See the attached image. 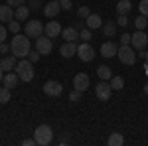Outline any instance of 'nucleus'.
<instances>
[{
	"label": "nucleus",
	"instance_id": "nucleus-1",
	"mask_svg": "<svg viewBox=\"0 0 148 146\" xmlns=\"http://www.w3.org/2000/svg\"><path fill=\"white\" fill-rule=\"evenodd\" d=\"M10 51L14 53L16 57H20V59H24V57H28V53L32 51V44H30V38L26 34H14V38H12V44H10Z\"/></svg>",
	"mask_w": 148,
	"mask_h": 146
},
{
	"label": "nucleus",
	"instance_id": "nucleus-2",
	"mask_svg": "<svg viewBox=\"0 0 148 146\" xmlns=\"http://www.w3.org/2000/svg\"><path fill=\"white\" fill-rule=\"evenodd\" d=\"M14 71L18 73L20 81H24V83H30V81L34 79V63H32L30 59H22V61H18Z\"/></svg>",
	"mask_w": 148,
	"mask_h": 146
},
{
	"label": "nucleus",
	"instance_id": "nucleus-3",
	"mask_svg": "<svg viewBox=\"0 0 148 146\" xmlns=\"http://www.w3.org/2000/svg\"><path fill=\"white\" fill-rule=\"evenodd\" d=\"M34 140H36V144H40V146L51 144V140H53V130H51L47 124H40L34 130Z\"/></svg>",
	"mask_w": 148,
	"mask_h": 146
},
{
	"label": "nucleus",
	"instance_id": "nucleus-4",
	"mask_svg": "<svg viewBox=\"0 0 148 146\" xmlns=\"http://www.w3.org/2000/svg\"><path fill=\"white\" fill-rule=\"evenodd\" d=\"M116 56L119 59L125 63V65H134L136 63V53H134V49H132V45H119V49H116Z\"/></svg>",
	"mask_w": 148,
	"mask_h": 146
},
{
	"label": "nucleus",
	"instance_id": "nucleus-5",
	"mask_svg": "<svg viewBox=\"0 0 148 146\" xmlns=\"http://www.w3.org/2000/svg\"><path fill=\"white\" fill-rule=\"evenodd\" d=\"M95 95H97L99 101H109L111 95H113V87H111V83H107V81L99 79V83H97V87H95Z\"/></svg>",
	"mask_w": 148,
	"mask_h": 146
},
{
	"label": "nucleus",
	"instance_id": "nucleus-6",
	"mask_svg": "<svg viewBox=\"0 0 148 146\" xmlns=\"http://www.w3.org/2000/svg\"><path fill=\"white\" fill-rule=\"evenodd\" d=\"M24 34L28 36V38H40V36L44 34V26L40 20H30V22H26V28H24Z\"/></svg>",
	"mask_w": 148,
	"mask_h": 146
},
{
	"label": "nucleus",
	"instance_id": "nucleus-7",
	"mask_svg": "<svg viewBox=\"0 0 148 146\" xmlns=\"http://www.w3.org/2000/svg\"><path fill=\"white\" fill-rule=\"evenodd\" d=\"M36 49L42 53V56H47V53H51V49H53V42H51V38H47V36H40V38H36Z\"/></svg>",
	"mask_w": 148,
	"mask_h": 146
},
{
	"label": "nucleus",
	"instance_id": "nucleus-8",
	"mask_svg": "<svg viewBox=\"0 0 148 146\" xmlns=\"http://www.w3.org/2000/svg\"><path fill=\"white\" fill-rule=\"evenodd\" d=\"M77 56H79L81 61H93L95 57V49L89 42H83L81 45H77Z\"/></svg>",
	"mask_w": 148,
	"mask_h": 146
},
{
	"label": "nucleus",
	"instance_id": "nucleus-9",
	"mask_svg": "<svg viewBox=\"0 0 148 146\" xmlns=\"http://www.w3.org/2000/svg\"><path fill=\"white\" fill-rule=\"evenodd\" d=\"M130 45H132L134 49H144V47H146L148 45V36L144 34V30H136V32L132 34Z\"/></svg>",
	"mask_w": 148,
	"mask_h": 146
},
{
	"label": "nucleus",
	"instance_id": "nucleus-10",
	"mask_svg": "<svg viewBox=\"0 0 148 146\" xmlns=\"http://www.w3.org/2000/svg\"><path fill=\"white\" fill-rule=\"evenodd\" d=\"M44 93L47 97H59L63 93V85L59 81H47V83H44Z\"/></svg>",
	"mask_w": 148,
	"mask_h": 146
},
{
	"label": "nucleus",
	"instance_id": "nucleus-11",
	"mask_svg": "<svg viewBox=\"0 0 148 146\" xmlns=\"http://www.w3.org/2000/svg\"><path fill=\"white\" fill-rule=\"evenodd\" d=\"M59 12H61V4H59L57 0H51V2L44 4V14H46L47 18H51V20H53Z\"/></svg>",
	"mask_w": 148,
	"mask_h": 146
},
{
	"label": "nucleus",
	"instance_id": "nucleus-12",
	"mask_svg": "<svg viewBox=\"0 0 148 146\" xmlns=\"http://www.w3.org/2000/svg\"><path fill=\"white\" fill-rule=\"evenodd\" d=\"M73 85H75V89H79L81 93L87 91L89 85H91V83H89V75H87V73H77L75 79H73Z\"/></svg>",
	"mask_w": 148,
	"mask_h": 146
},
{
	"label": "nucleus",
	"instance_id": "nucleus-13",
	"mask_svg": "<svg viewBox=\"0 0 148 146\" xmlns=\"http://www.w3.org/2000/svg\"><path fill=\"white\" fill-rule=\"evenodd\" d=\"M61 26H59V22H47L46 26H44V34L47 36V38H57V36H61Z\"/></svg>",
	"mask_w": 148,
	"mask_h": 146
},
{
	"label": "nucleus",
	"instance_id": "nucleus-14",
	"mask_svg": "<svg viewBox=\"0 0 148 146\" xmlns=\"http://www.w3.org/2000/svg\"><path fill=\"white\" fill-rule=\"evenodd\" d=\"M18 81H20V77H18V73H16V71H6V75H4V79H2L4 87H8V89L18 87Z\"/></svg>",
	"mask_w": 148,
	"mask_h": 146
},
{
	"label": "nucleus",
	"instance_id": "nucleus-15",
	"mask_svg": "<svg viewBox=\"0 0 148 146\" xmlns=\"http://www.w3.org/2000/svg\"><path fill=\"white\" fill-rule=\"evenodd\" d=\"M16 63H18V57L14 56H4L0 59V67L4 69V71H12V69H16Z\"/></svg>",
	"mask_w": 148,
	"mask_h": 146
},
{
	"label": "nucleus",
	"instance_id": "nucleus-16",
	"mask_svg": "<svg viewBox=\"0 0 148 146\" xmlns=\"http://www.w3.org/2000/svg\"><path fill=\"white\" fill-rule=\"evenodd\" d=\"M59 53L63 57H73L77 53V44L75 42H65V44L59 47Z\"/></svg>",
	"mask_w": 148,
	"mask_h": 146
},
{
	"label": "nucleus",
	"instance_id": "nucleus-17",
	"mask_svg": "<svg viewBox=\"0 0 148 146\" xmlns=\"http://www.w3.org/2000/svg\"><path fill=\"white\" fill-rule=\"evenodd\" d=\"M30 6H18V8H14V20H18V22H24V20H28V16H30Z\"/></svg>",
	"mask_w": 148,
	"mask_h": 146
},
{
	"label": "nucleus",
	"instance_id": "nucleus-18",
	"mask_svg": "<svg viewBox=\"0 0 148 146\" xmlns=\"http://www.w3.org/2000/svg\"><path fill=\"white\" fill-rule=\"evenodd\" d=\"M61 38L65 42H77L79 40V30L77 28H63L61 30Z\"/></svg>",
	"mask_w": 148,
	"mask_h": 146
},
{
	"label": "nucleus",
	"instance_id": "nucleus-19",
	"mask_svg": "<svg viewBox=\"0 0 148 146\" xmlns=\"http://www.w3.org/2000/svg\"><path fill=\"white\" fill-rule=\"evenodd\" d=\"M101 24H103V20H101L99 14H89V16L85 18V26H87L89 30H97V28H101Z\"/></svg>",
	"mask_w": 148,
	"mask_h": 146
},
{
	"label": "nucleus",
	"instance_id": "nucleus-20",
	"mask_svg": "<svg viewBox=\"0 0 148 146\" xmlns=\"http://www.w3.org/2000/svg\"><path fill=\"white\" fill-rule=\"evenodd\" d=\"M116 49H119V47H116V45H114L113 42H105V44L101 45V56L109 59V57L116 56Z\"/></svg>",
	"mask_w": 148,
	"mask_h": 146
},
{
	"label": "nucleus",
	"instance_id": "nucleus-21",
	"mask_svg": "<svg viewBox=\"0 0 148 146\" xmlns=\"http://www.w3.org/2000/svg\"><path fill=\"white\" fill-rule=\"evenodd\" d=\"M10 20H14V8L8 4L0 6V22H10Z\"/></svg>",
	"mask_w": 148,
	"mask_h": 146
},
{
	"label": "nucleus",
	"instance_id": "nucleus-22",
	"mask_svg": "<svg viewBox=\"0 0 148 146\" xmlns=\"http://www.w3.org/2000/svg\"><path fill=\"white\" fill-rule=\"evenodd\" d=\"M97 75H99V79H103V81H109V79L113 77V71H111L109 65H99V67H97Z\"/></svg>",
	"mask_w": 148,
	"mask_h": 146
},
{
	"label": "nucleus",
	"instance_id": "nucleus-23",
	"mask_svg": "<svg viewBox=\"0 0 148 146\" xmlns=\"http://www.w3.org/2000/svg\"><path fill=\"white\" fill-rule=\"evenodd\" d=\"M130 8H132L130 0H119L116 2V14H128Z\"/></svg>",
	"mask_w": 148,
	"mask_h": 146
},
{
	"label": "nucleus",
	"instance_id": "nucleus-24",
	"mask_svg": "<svg viewBox=\"0 0 148 146\" xmlns=\"http://www.w3.org/2000/svg\"><path fill=\"white\" fill-rule=\"evenodd\" d=\"M109 83H111L113 91H121L123 87H125V79L121 77V75H113V77L109 79Z\"/></svg>",
	"mask_w": 148,
	"mask_h": 146
},
{
	"label": "nucleus",
	"instance_id": "nucleus-25",
	"mask_svg": "<svg viewBox=\"0 0 148 146\" xmlns=\"http://www.w3.org/2000/svg\"><path fill=\"white\" fill-rule=\"evenodd\" d=\"M103 34L107 36V38H113V36L116 34V24L114 22H107L105 26H103Z\"/></svg>",
	"mask_w": 148,
	"mask_h": 146
},
{
	"label": "nucleus",
	"instance_id": "nucleus-26",
	"mask_svg": "<svg viewBox=\"0 0 148 146\" xmlns=\"http://www.w3.org/2000/svg\"><path fill=\"white\" fill-rule=\"evenodd\" d=\"M109 144L111 146H121V144H125V138H123L121 132H113V134L109 136Z\"/></svg>",
	"mask_w": 148,
	"mask_h": 146
},
{
	"label": "nucleus",
	"instance_id": "nucleus-27",
	"mask_svg": "<svg viewBox=\"0 0 148 146\" xmlns=\"http://www.w3.org/2000/svg\"><path fill=\"white\" fill-rule=\"evenodd\" d=\"M10 91L8 87H0V105H6V103L10 101Z\"/></svg>",
	"mask_w": 148,
	"mask_h": 146
},
{
	"label": "nucleus",
	"instance_id": "nucleus-28",
	"mask_svg": "<svg viewBox=\"0 0 148 146\" xmlns=\"http://www.w3.org/2000/svg\"><path fill=\"white\" fill-rule=\"evenodd\" d=\"M134 26H136V30H144V28L148 26V18L140 14V16H138L136 20H134Z\"/></svg>",
	"mask_w": 148,
	"mask_h": 146
},
{
	"label": "nucleus",
	"instance_id": "nucleus-29",
	"mask_svg": "<svg viewBox=\"0 0 148 146\" xmlns=\"http://www.w3.org/2000/svg\"><path fill=\"white\" fill-rule=\"evenodd\" d=\"M79 38L83 40V42H89V40L93 38V36H91V30H89V28H81V30H79Z\"/></svg>",
	"mask_w": 148,
	"mask_h": 146
},
{
	"label": "nucleus",
	"instance_id": "nucleus-30",
	"mask_svg": "<svg viewBox=\"0 0 148 146\" xmlns=\"http://www.w3.org/2000/svg\"><path fill=\"white\" fill-rule=\"evenodd\" d=\"M8 30H10L12 34H18V32H20V22H18V20H10V22H8Z\"/></svg>",
	"mask_w": 148,
	"mask_h": 146
},
{
	"label": "nucleus",
	"instance_id": "nucleus-31",
	"mask_svg": "<svg viewBox=\"0 0 148 146\" xmlns=\"http://www.w3.org/2000/svg\"><path fill=\"white\" fill-rule=\"evenodd\" d=\"M28 6H30V10H40V8H44V0H30Z\"/></svg>",
	"mask_w": 148,
	"mask_h": 146
},
{
	"label": "nucleus",
	"instance_id": "nucleus-32",
	"mask_svg": "<svg viewBox=\"0 0 148 146\" xmlns=\"http://www.w3.org/2000/svg\"><path fill=\"white\" fill-rule=\"evenodd\" d=\"M138 10H140V14H142V16H146V18H148V0H140Z\"/></svg>",
	"mask_w": 148,
	"mask_h": 146
},
{
	"label": "nucleus",
	"instance_id": "nucleus-33",
	"mask_svg": "<svg viewBox=\"0 0 148 146\" xmlns=\"http://www.w3.org/2000/svg\"><path fill=\"white\" fill-rule=\"evenodd\" d=\"M116 24H119L121 28H126V26H128V18H126V14H119V18H116Z\"/></svg>",
	"mask_w": 148,
	"mask_h": 146
},
{
	"label": "nucleus",
	"instance_id": "nucleus-34",
	"mask_svg": "<svg viewBox=\"0 0 148 146\" xmlns=\"http://www.w3.org/2000/svg\"><path fill=\"white\" fill-rule=\"evenodd\" d=\"M77 14H79V18H87L91 14V10H89V6H81L79 10H77Z\"/></svg>",
	"mask_w": 148,
	"mask_h": 146
},
{
	"label": "nucleus",
	"instance_id": "nucleus-35",
	"mask_svg": "<svg viewBox=\"0 0 148 146\" xmlns=\"http://www.w3.org/2000/svg\"><path fill=\"white\" fill-rule=\"evenodd\" d=\"M119 40H121V45H130V40H132V36H130V34H123L121 38H119Z\"/></svg>",
	"mask_w": 148,
	"mask_h": 146
},
{
	"label": "nucleus",
	"instance_id": "nucleus-36",
	"mask_svg": "<svg viewBox=\"0 0 148 146\" xmlns=\"http://www.w3.org/2000/svg\"><path fill=\"white\" fill-rule=\"evenodd\" d=\"M81 99V91L79 89H75V91H71V95H69V101H73V103H77Z\"/></svg>",
	"mask_w": 148,
	"mask_h": 146
},
{
	"label": "nucleus",
	"instance_id": "nucleus-37",
	"mask_svg": "<svg viewBox=\"0 0 148 146\" xmlns=\"http://www.w3.org/2000/svg\"><path fill=\"white\" fill-rule=\"evenodd\" d=\"M40 56H42V53H40V51L36 49V51H30V53H28V59H30L32 63H36V61L40 59Z\"/></svg>",
	"mask_w": 148,
	"mask_h": 146
},
{
	"label": "nucleus",
	"instance_id": "nucleus-38",
	"mask_svg": "<svg viewBox=\"0 0 148 146\" xmlns=\"http://www.w3.org/2000/svg\"><path fill=\"white\" fill-rule=\"evenodd\" d=\"M6 4H8V6H12V8H18V6L26 4V0H6Z\"/></svg>",
	"mask_w": 148,
	"mask_h": 146
},
{
	"label": "nucleus",
	"instance_id": "nucleus-39",
	"mask_svg": "<svg viewBox=\"0 0 148 146\" xmlns=\"http://www.w3.org/2000/svg\"><path fill=\"white\" fill-rule=\"evenodd\" d=\"M59 4H61V10H71L73 8V2L71 0H61Z\"/></svg>",
	"mask_w": 148,
	"mask_h": 146
},
{
	"label": "nucleus",
	"instance_id": "nucleus-40",
	"mask_svg": "<svg viewBox=\"0 0 148 146\" xmlns=\"http://www.w3.org/2000/svg\"><path fill=\"white\" fill-rule=\"evenodd\" d=\"M8 51H10V44L2 42V44H0V53H8Z\"/></svg>",
	"mask_w": 148,
	"mask_h": 146
},
{
	"label": "nucleus",
	"instance_id": "nucleus-41",
	"mask_svg": "<svg viewBox=\"0 0 148 146\" xmlns=\"http://www.w3.org/2000/svg\"><path fill=\"white\" fill-rule=\"evenodd\" d=\"M2 42H6V28L4 26H0V44Z\"/></svg>",
	"mask_w": 148,
	"mask_h": 146
},
{
	"label": "nucleus",
	"instance_id": "nucleus-42",
	"mask_svg": "<svg viewBox=\"0 0 148 146\" xmlns=\"http://www.w3.org/2000/svg\"><path fill=\"white\" fill-rule=\"evenodd\" d=\"M36 140L34 138H26V140H22V146H34Z\"/></svg>",
	"mask_w": 148,
	"mask_h": 146
},
{
	"label": "nucleus",
	"instance_id": "nucleus-43",
	"mask_svg": "<svg viewBox=\"0 0 148 146\" xmlns=\"http://www.w3.org/2000/svg\"><path fill=\"white\" fill-rule=\"evenodd\" d=\"M2 79H4V69L0 67V83H2Z\"/></svg>",
	"mask_w": 148,
	"mask_h": 146
},
{
	"label": "nucleus",
	"instance_id": "nucleus-44",
	"mask_svg": "<svg viewBox=\"0 0 148 146\" xmlns=\"http://www.w3.org/2000/svg\"><path fill=\"white\" fill-rule=\"evenodd\" d=\"M144 93H146V95H148V81H146V83H144Z\"/></svg>",
	"mask_w": 148,
	"mask_h": 146
},
{
	"label": "nucleus",
	"instance_id": "nucleus-45",
	"mask_svg": "<svg viewBox=\"0 0 148 146\" xmlns=\"http://www.w3.org/2000/svg\"><path fill=\"white\" fill-rule=\"evenodd\" d=\"M144 61H146V63H148V51H146V57H144Z\"/></svg>",
	"mask_w": 148,
	"mask_h": 146
},
{
	"label": "nucleus",
	"instance_id": "nucleus-46",
	"mask_svg": "<svg viewBox=\"0 0 148 146\" xmlns=\"http://www.w3.org/2000/svg\"><path fill=\"white\" fill-rule=\"evenodd\" d=\"M57 2H61V0H57Z\"/></svg>",
	"mask_w": 148,
	"mask_h": 146
}]
</instances>
